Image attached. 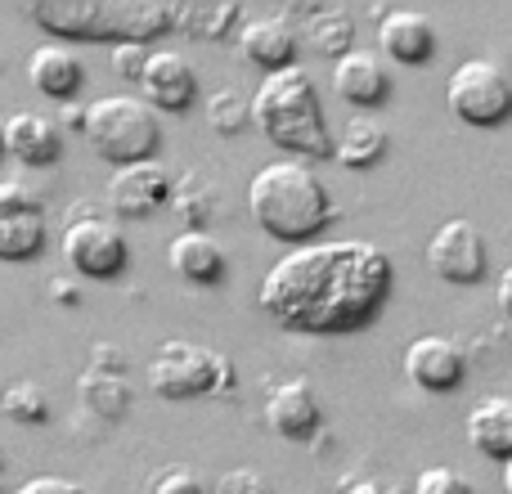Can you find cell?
Masks as SVG:
<instances>
[{"label":"cell","mask_w":512,"mask_h":494,"mask_svg":"<svg viewBox=\"0 0 512 494\" xmlns=\"http://www.w3.org/2000/svg\"><path fill=\"white\" fill-rule=\"evenodd\" d=\"M396 265L364 239H319L292 247L265 270L256 301L283 328L306 337L360 333L387 306Z\"/></svg>","instance_id":"1"},{"label":"cell","mask_w":512,"mask_h":494,"mask_svg":"<svg viewBox=\"0 0 512 494\" xmlns=\"http://www.w3.org/2000/svg\"><path fill=\"white\" fill-rule=\"evenodd\" d=\"M248 212L270 239L288 247L319 243V234L333 225V194L310 171V162L279 158L265 162L248 180Z\"/></svg>","instance_id":"2"},{"label":"cell","mask_w":512,"mask_h":494,"mask_svg":"<svg viewBox=\"0 0 512 494\" xmlns=\"http://www.w3.org/2000/svg\"><path fill=\"white\" fill-rule=\"evenodd\" d=\"M252 126L297 162H324L337 153V140L328 131L324 104L315 81L301 68H283L256 86L252 95Z\"/></svg>","instance_id":"3"},{"label":"cell","mask_w":512,"mask_h":494,"mask_svg":"<svg viewBox=\"0 0 512 494\" xmlns=\"http://www.w3.org/2000/svg\"><path fill=\"white\" fill-rule=\"evenodd\" d=\"M27 18L50 36L113 45H149L176 27L162 0H32Z\"/></svg>","instance_id":"4"},{"label":"cell","mask_w":512,"mask_h":494,"mask_svg":"<svg viewBox=\"0 0 512 494\" xmlns=\"http://www.w3.org/2000/svg\"><path fill=\"white\" fill-rule=\"evenodd\" d=\"M81 135L90 149L108 162L113 171L153 162L162 144V122L140 95H99L86 104V126Z\"/></svg>","instance_id":"5"},{"label":"cell","mask_w":512,"mask_h":494,"mask_svg":"<svg viewBox=\"0 0 512 494\" xmlns=\"http://www.w3.org/2000/svg\"><path fill=\"white\" fill-rule=\"evenodd\" d=\"M149 391L162 400H198V396H225L234 391V364L230 355L212 351V346L198 342H162L153 351L149 369Z\"/></svg>","instance_id":"6"},{"label":"cell","mask_w":512,"mask_h":494,"mask_svg":"<svg viewBox=\"0 0 512 494\" xmlns=\"http://www.w3.org/2000/svg\"><path fill=\"white\" fill-rule=\"evenodd\" d=\"M63 261L72 265L77 274L86 279H117L131 261V247H126V234L113 216L104 212H90L86 203L77 207L68 225H63V239H59Z\"/></svg>","instance_id":"7"},{"label":"cell","mask_w":512,"mask_h":494,"mask_svg":"<svg viewBox=\"0 0 512 494\" xmlns=\"http://www.w3.org/2000/svg\"><path fill=\"white\" fill-rule=\"evenodd\" d=\"M445 104L468 126H504L512 117V81L490 59H463L445 81Z\"/></svg>","instance_id":"8"},{"label":"cell","mask_w":512,"mask_h":494,"mask_svg":"<svg viewBox=\"0 0 512 494\" xmlns=\"http://www.w3.org/2000/svg\"><path fill=\"white\" fill-rule=\"evenodd\" d=\"M45 252V198L23 180H0V261L23 265Z\"/></svg>","instance_id":"9"},{"label":"cell","mask_w":512,"mask_h":494,"mask_svg":"<svg viewBox=\"0 0 512 494\" xmlns=\"http://www.w3.org/2000/svg\"><path fill=\"white\" fill-rule=\"evenodd\" d=\"M490 256H486V234L468 221V216H454V221L436 225V234L427 239V270L441 283H481Z\"/></svg>","instance_id":"10"},{"label":"cell","mask_w":512,"mask_h":494,"mask_svg":"<svg viewBox=\"0 0 512 494\" xmlns=\"http://www.w3.org/2000/svg\"><path fill=\"white\" fill-rule=\"evenodd\" d=\"M171 198H176V180H171V171L158 158L122 167L108 180V212L122 216V221H149Z\"/></svg>","instance_id":"11"},{"label":"cell","mask_w":512,"mask_h":494,"mask_svg":"<svg viewBox=\"0 0 512 494\" xmlns=\"http://www.w3.org/2000/svg\"><path fill=\"white\" fill-rule=\"evenodd\" d=\"M405 378L427 396H445L468 378V355L459 342L441 333H423L405 346Z\"/></svg>","instance_id":"12"},{"label":"cell","mask_w":512,"mask_h":494,"mask_svg":"<svg viewBox=\"0 0 512 494\" xmlns=\"http://www.w3.org/2000/svg\"><path fill=\"white\" fill-rule=\"evenodd\" d=\"M140 99L153 113H189L198 99V72L180 50H153L140 77Z\"/></svg>","instance_id":"13"},{"label":"cell","mask_w":512,"mask_h":494,"mask_svg":"<svg viewBox=\"0 0 512 494\" xmlns=\"http://www.w3.org/2000/svg\"><path fill=\"white\" fill-rule=\"evenodd\" d=\"M324 423V409H319V396L306 378H292V382H279L265 400V427L283 441H310Z\"/></svg>","instance_id":"14"},{"label":"cell","mask_w":512,"mask_h":494,"mask_svg":"<svg viewBox=\"0 0 512 494\" xmlns=\"http://www.w3.org/2000/svg\"><path fill=\"white\" fill-rule=\"evenodd\" d=\"M378 50L400 68H423L436 54V27L418 9H387L378 23Z\"/></svg>","instance_id":"15"},{"label":"cell","mask_w":512,"mask_h":494,"mask_svg":"<svg viewBox=\"0 0 512 494\" xmlns=\"http://www.w3.org/2000/svg\"><path fill=\"white\" fill-rule=\"evenodd\" d=\"M297 27L279 14H265V18H248L239 27V50L243 59L256 63V68L270 77V72L283 68H297Z\"/></svg>","instance_id":"16"},{"label":"cell","mask_w":512,"mask_h":494,"mask_svg":"<svg viewBox=\"0 0 512 494\" xmlns=\"http://www.w3.org/2000/svg\"><path fill=\"white\" fill-rule=\"evenodd\" d=\"M333 90L351 108H382L391 99V72L382 54L373 50H351L346 59L333 63Z\"/></svg>","instance_id":"17"},{"label":"cell","mask_w":512,"mask_h":494,"mask_svg":"<svg viewBox=\"0 0 512 494\" xmlns=\"http://www.w3.org/2000/svg\"><path fill=\"white\" fill-rule=\"evenodd\" d=\"M0 131H5V153L32 171L54 167L63 158V131L41 113H14Z\"/></svg>","instance_id":"18"},{"label":"cell","mask_w":512,"mask_h":494,"mask_svg":"<svg viewBox=\"0 0 512 494\" xmlns=\"http://www.w3.org/2000/svg\"><path fill=\"white\" fill-rule=\"evenodd\" d=\"M167 265L194 288H216L225 279V247L207 230H185L167 247Z\"/></svg>","instance_id":"19"},{"label":"cell","mask_w":512,"mask_h":494,"mask_svg":"<svg viewBox=\"0 0 512 494\" xmlns=\"http://www.w3.org/2000/svg\"><path fill=\"white\" fill-rule=\"evenodd\" d=\"M27 81L45 99H72L81 90V81H86V68H81L77 50H68L63 41H45L27 59Z\"/></svg>","instance_id":"20"},{"label":"cell","mask_w":512,"mask_h":494,"mask_svg":"<svg viewBox=\"0 0 512 494\" xmlns=\"http://www.w3.org/2000/svg\"><path fill=\"white\" fill-rule=\"evenodd\" d=\"M468 445L481 459L508 463L512 459V400L508 396H486L468 414Z\"/></svg>","instance_id":"21"},{"label":"cell","mask_w":512,"mask_h":494,"mask_svg":"<svg viewBox=\"0 0 512 494\" xmlns=\"http://www.w3.org/2000/svg\"><path fill=\"white\" fill-rule=\"evenodd\" d=\"M171 18H176V32L194 36V41H225L243 23V5H234V0H180V5H171Z\"/></svg>","instance_id":"22"},{"label":"cell","mask_w":512,"mask_h":494,"mask_svg":"<svg viewBox=\"0 0 512 494\" xmlns=\"http://www.w3.org/2000/svg\"><path fill=\"white\" fill-rule=\"evenodd\" d=\"M387 149H391V135L382 131V122H373V117H351L346 131L337 135L333 158L342 162L346 171H369L387 158Z\"/></svg>","instance_id":"23"},{"label":"cell","mask_w":512,"mask_h":494,"mask_svg":"<svg viewBox=\"0 0 512 494\" xmlns=\"http://www.w3.org/2000/svg\"><path fill=\"white\" fill-rule=\"evenodd\" d=\"M306 36H310V50L333 63L355 50V23H351V14L337 5L306 9Z\"/></svg>","instance_id":"24"},{"label":"cell","mask_w":512,"mask_h":494,"mask_svg":"<svg viewBox=\"0 0 512 494\" xmlns=\"http://www.w3.org/2000/svg\"><path fill=\"white\" fill-rule=\"evenodd\" d=\"M207 126L216 135H243L252 126V99H243L239 90H216L207 99Z\"/></svg>","instance_id":"25"},{"label":"cell","mask_w":512,"mask_h":494,"mask_svg":"<svg viewBox=\"0 0 512 494\" xmlns=\"http://www.w3.org/2000/svg\"><path fill=\"white\" fill-rule=\"evenodd\" d=\"M0 409H5L9 418H18V423H41V418L50 414L45 391L32 387V382H14V387H9V396L0 400Z\"/></svg>","instance_id":"26"},{"label":"cell","mask_w":512,"mask_h":494,"mask_svg":"<svg viewBox=\"0 0 512 494\" xmlns=\"http://www.w3.org/2000/svg\"><path fill=\"white\" fill-rule=\"evenodd\" d=\"M409 494H477V490H472V481L454 468H423L414 477V490Z\"/></svg>","instance_id":"27"},{"label":"cell","mask_w":512,"mask_h":494,"mask_svg":"<svg viewBox=\"0 0 512 494\" xmlns=\"http://www.w3.org/2000/svg\"><path fill=\"white\" fill-rule=\"evenodd\" d=\"M149 494H212L207 490V481L198 477L194 468H167V472H158V477H153V490Z\"/></svg>","instance_id":"28"},{"label":"cell","mask_w":512,"mask_h":494,"mask_svg":"<svg viewBox=\"0 0 512 494\" xmlns=\"http://www.w3.org/2000/svg\"><path fill=\"white\" fill-rule=\"evenodd\" d=\"M212 494H274V486L256 468H230L221 481H216Z\"/></svg>","instance_id":"29"},{"label":"cell","mask_w":512,"mask_h":494,"mask_svg":"<svg viewBox=\"0 0 512 494\" xmlns=\"http://www.w3.org/2000/svg\"><path fill=\"white\" fill-rule=\"evenodd\" d=\"M149 54L153 50H144V45H113V72L122 81H131V86H140L144 68H149Z\"/></svg>","instance_id":"30"},{"label":"cell","mask_w":512,"mask_h":494,"mask_svg":"<svg viewBox=\"0 0 512 494\" xmlns=\"http://www.w3.org/2000/svg\"><path fill=\"white\" fill-rule=\"evenodd\" d=\"M14 494H86V490L68 477H32V481H23Z\"/></svg>","instance_id":"31"},{"label":"cell","mask_w":512,"mask_h":494,"mask_svg":"<svg viewBox=\"0 0 512 494\" xmlns=\"http://www.w3.org/2000/svg\"><path fill=\"white\" fill-rule=\"evenodd\" d=\"M342 494H405V490H400V486H387V481H351V486H346Z\"/></svg>","instance_id":"32"},{"label":"cell","mask_w":512,"mask_h":494,"mask_svg":"<svg viewBox=\"0 0 512 494\" xmlns=\"http://www.w3.org/2000/svg\"><path fill=\"white\" fill-rule=\"evenodd\" d=\"M495 301H499V310L512 319V265L504 274H499V283H495Z\"/></svg>","instance_id":"33"},{"label":"cell","mask_w":512,"mask_h":494,"mask_svg":"<svg viewBox=\"0 0 512 494\" xmlns=\"http://www.w3.org/2000/svg\"><path fill=\"white\" fill-rule=\"evenodd\" d=\"M9 486V459H5V445H0V494Z\"/></svg>","instance_id":"34"},{"label":"cell","mask_w":512,"mask_h":494,"mask_svg":"<svg viewBox=\"0 0 512 494\" xmlns=\"http://www.w3.org/2000/svg\"><path fill=\"white\" fill-rule=\"evenodd\" d=\"M504 490H508V494H512V459H508V463H504Z\"/></svg>","instance_id":"35"},{"label":"cell","mask_w":512,"mask_h":494,"mask_svg":"<svg viewBox=\"0 0 512 494\" xmlns=\"http://www.w3.org/2000/svg\"><path fill=\"white\" fill-rule=\"evenodd\" d=\"M0 158H5V131H0Z\"/></svg>","instance_id":"36"}]
</instances>
